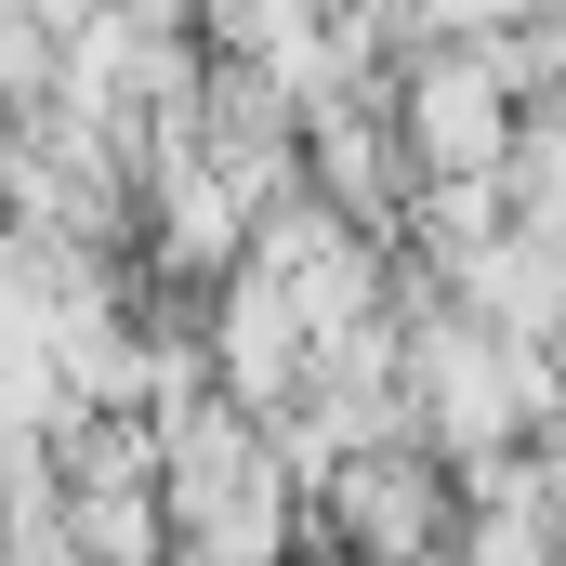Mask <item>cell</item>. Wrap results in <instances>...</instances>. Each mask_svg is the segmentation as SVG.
Listing matches in <instances>:
<instances>
[{
    "instance_id": "2",
    "label": "cell",
    "mask_w": 566,
    "mask_h": 566,
    "mask_svg": "<svg viewBox=\"0 0 566 566\" xmlns=\"http://www.w3.org/2000/svg\"><path fill=\"white\" fill-rule=\"evenodd\" d=\"M303 541H329V554H356V566H461V474L434 461L422 434L409 448H369L303 514Z\"/></svg>"
},
{
    "instance_id": "5",
    "label": "cell",
    "mask_w": 566,
    "mask_h": 566,
    "mask_svg": "<svg viewBox=\"0 0 566 566\" xmlns=\"http://www.w3.org/2000/svg\"><path fill=\"white\" fill-rule=\"evenodd\" d=\"M461 566H566V514H554L527 448L461 474Z\"/></svg>"
},
{
    "instance_id": "1",
    "label": "cell",
    "mask_w": 566,
    "mask_h": 566,
    "mask_svg": "<svg viewBox=\"0 0 566 566\" xmlns=\"http://www.w3.org/2000/svg\"><path fill=\"white\" fill-rule=\"evenodd\" d=\"M158 501H171L185 566H290V541H303V488H290L277 434L251 422V409H224V396L198 422H171Z\"/></svg>"
},
{
    "instance_id": "4",
    "label": "cell",
    "mask_w": 566,
    "mask_h": 566,
    "mask_svg": "<svg viewBox=\"0 0 566 566\" xmlns=\"http://www.w3.org/2000/svg\"><path fill=\"white\" fill-rule=\"evenodd\" d=\"M251 198L198 158V145H171L158 171H145V290L171 277V290H224L238 264H251Z\"/></svg>"
},
{
    "instance_id": "3",
    "label": "cell",
    "mask_w": 566,
    "mask_h": 566,
    "mask_svg": "<svg viewBox=\"0 0 566 566\" xmlns=\"http://www.w3.org/2000/svg\"><path fill=\"white\" fill-rule=\"evenodd\" d=\"M514 133H527V106L488 80V53H461V40L396 53V145H409V185H488V171H514Z\"/></svg>"
}]
</instances>
